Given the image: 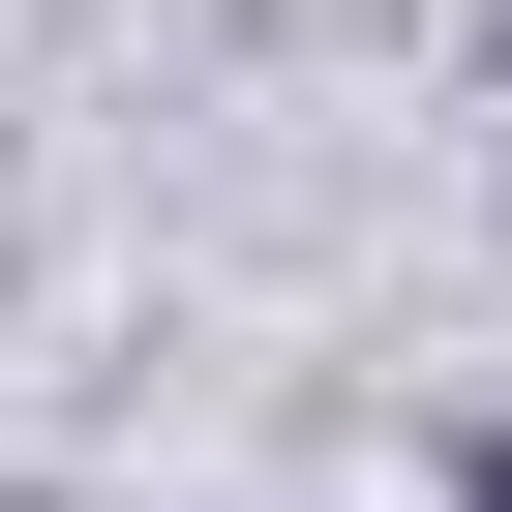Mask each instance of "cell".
<instances>
[{
    "label": "cell",
    "instance_id": "6da1fadb",
    "mask_svg": "<svg viewBox=\"0 0 512 512\" xmlns=\"http://www.w3.org/2000/svg\"><path fill=\"white\" fill-rule=\"evenodd\" d=\"M482 512H512V452H482Z\"/></svg>",
    "mask_w": 512,
    "mask_h": 512
}]
</instances>
